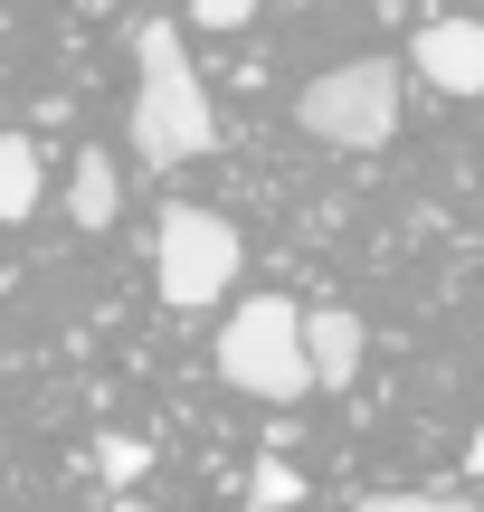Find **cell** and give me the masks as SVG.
I'll use <instances>...</instances> for the list:
<instances>
[{"mask_svg": "<svg viewBox=\"0 0 484 512\" xmlns=\"http://www.w3.org/2000/svg\"><path fill=\"white\" fill-rule=\"evenodd\" d=\"M133 152H143L152 171H181V162H200L209 143H219V114H209V86H200V67H190V48H181V29L171 19H152L143 38H133Z\"/></svg>", "mask_w": 484, "mask_h": 512, "instance_id": "6da1fadb", "label": "cell"}, {"mask_svg": "<svg viewBox=\"0 0 484 512\" xmlns=\"http://www.w3.org/2000/svg\"><path fill=\"white\" fill-rule=\"evenodd\" d=\"M219 380L238 399H266V408H295L314 399V370H304V304L285 294H257L219 323Z\"/></svg>", "mask_w": 484, "mask_h": 512, "instance_id": "7a4b0ae2", "label": "cell"}, {"mask_svg": "<svg viewBox=\"0 0 484 512\" xmlns=\"http://www.w3.org/2000/svg\"><path fill=\"white\" fill-rule=\"evenodd\" d=\"M238 266H247V247H238V228H228L219 209H190V200L162 209V228H152V285H162L171 313H209V304H228Z\"/></svg>", "mask_w": 484, "mask_h": 512, "instance_id": "3957f363", "label": "cell"}, {"mask_svg": "<svg viewBox=\"0 0 484 512\" xmlns=\"http://www.w3.org/2000/svg\"><path fill=\"white\" fill-rule=\"evenodd\" d=\"M304 133L333 152H380L399 133V67L390 57H342V67H323L314 86H304Z\"/></svg>", "mask_w": 484, "mask_h": 512, "instance_id": "277c9868", "label": "cell"}, {"mask_svg": "<svg viewBox=\"0 0 484 512\" xmlns=\"http://www.w3.org/2000/svg\"><path fill=\"white\" fill-rule=\"evenodd\" d=\"M409 67L428 76L437 95H484V19H428Z\"/></svg>", "mask_w": 484, "mask_h": 512, "instance_id": "5b68a950", "label": "cell"}, {"mask_svg": "<svg viewBox=\"0 0 484 512\" xmlns=\"http://www.w3.org/2000/svg\"><path fill=\"white\" fill-rule=\"evenodd\" d=\"M361 323L352 304H304V370H314V389H352L361 380Z\"/></svg>", "mask_w": 484, "mask_h": 512, "instance_id": "8992f818", "label": "cell"}, {"mask_svg": "<svg viewBox=\"0 0 484 512\" xmlns=\"http://www.w3.org/2000/svg\"><path fill=\"white\" fill-rule=\"evenodd\" d=\"M114 209H124L114 152H76V171H67V219H76V228H114Z\"/></svg>", "mask_w": 484, "mask_h": 512, "instance_id": "52a82bcc", "label": "cell"}, {"mask_svg": "<svg viewBox=\"0 0 484 512\" xmlns=\"http://www.w3.org/2000/svg\"><path fill=\"white\" fill-rule=\"evenodd\" d=\"M38 143H19V133H0V228H19L38 209Z\"/></svg>", "mask_w": 484, "mask_h": 512, "instance_id": "ba28073f", "label": "cell"}, {"mask_svg": "<svg viewBox=\"0 0 484 512\" xmlns=\"http://www.w3.org/2000/svg\"><path fill=\"white\" fill-rule=\"evenodd\" d=\"M352 512H475V494H456V484H399V494H361Z\"/></svg>", "mask_w": 484, "mask_h": 512, "instance_id": "9c48e42d", "label": "cell"}, {"mask_svg": "<svg viewBox=\"0 0 484 512\" xmlns=\"http://www.w3.org/2000/svg\"><path fill=\"white\" fill-rule=\"evenodd\" d=\"M247 503H257V512H285V503H304V475H295L285 456H257V465H247Z\"/></svg>", "mask_w": 484, "mask_h": 512, "instance_id": "30bf717a", "label": "cell"}, {"mask_svg": "<svg viewBox=\"0 0 484 512\" xmlns=\"http://www.w3.org/2000/svg\"><path fill=\"white\" fill-rule=\"evenodd\" d=\"M95 475H105V484H143L152 475V446L114 427V437H95Z\"/></svg>", "mask_w": 484, "mask_h": 512, "instance_id": "8fae6325", "label": "cell"}, {"mask_svg": "<svg viewBox=\"0 0 484 512\" xmlns=\"http://www.w3.org/2000/svg\"><path fill=\"white\" fill-rule=\"evenodd\" d=\"M257 10H266V0H190V19H200V29H247Z\"/></svg>", "mask_w": 484, "mask_h": 512, "instance_id": "7c38bea8", "label": "cell"}, {"mask_svg": "<svg viewBox=\"0 0 484 512\" xmlns=\"http://www.w3.org/2000/svg\"><path fill=\"white\" fill-rule=\"evenodd\" d=\"M466 475H484V427H475V437H466Z\"/></svg>", "mask_w": 484, "mask_h": 512, "instance_id": "4fadbf2b", "label": "cell"}, {"mask_svg": "<svg viewBox=\"0 0 484 512\" xmlns=\"http://www.w3.org/2000/svg\"><path fill=\"white\" fill-rule=\"evenodd\" d=\"M475 105H484V95H475Z\"/></svg>", "mask_w": 484, "mask_h": 512, "instance_id": "5bb4252c", "label": "cell"}]
</instances>
